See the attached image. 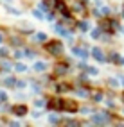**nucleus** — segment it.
Here are the masks:
<instances>
[{
  "label": "nucleus",
  "instance_id": "nucleus-1",
  "mask_svg": "<svg viewBox=\"0 0 124 127\" xmlns=\"http://www.w3.org/2000/svg\"><path fill=\"white\" fill-rule=\"evenodd\" d=\"M47 48H49V52H51V54H60V52H61V43H56V41H52V43L47 45Z\"/></svg>",
  "mask_w": 124,
  "mask_h": 127
},
{
  "label": "nucleus",
  "instance_id": "nucleus-2",
  "mask_svg": "<svg viewBox=\"0 0 124 127\" xmlns=\"http://www.w3.org/2000/svg\"><path fill=\"white\" fill-rule=\"evenodd\" d=\"M61 106H65V102H63L61 98H58V100H51V107H52V109H63Z\"/></svg>",
  "mask_w": 124,
  "mask_h": 127
},
{
  "label": "nucleus",
  "instance_id": "nucleus-3",
  "mask_svg": "<svg viewBox=\"0 0 124 127\" xmlns=\"http://www.w3.org/2000/svg\"><path fill=\"white\" fill-rule=\"evenodd\" d=\"M14 113H16V115H25V113H27V109L23 107V106H16V109H14Z\"/></svg>",
  "mask_w": 124,
  "mask_h": 127
}]
</instances>
